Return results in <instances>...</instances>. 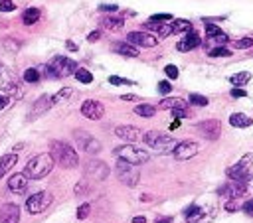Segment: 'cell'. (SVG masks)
Returning <instances> with one entry per match:
<instances>
[{
    "label": "cell",
    "instance_id": "6da1fadb",
    "mask_svg": "<svg viewBox=\"0 0 253 223\" xmlns=\"http://www.w3.org/2000/svg\"><path fill=\"white\" fill-rule=\"evenodd\" d=\"M77 69H79V65H77L73 59L65 57V56H56L48 65L42 67V71H44V75H46L48 79L69 77V75H75Z\"/></svg>",
    "mask_w": 253,
    "mask_h": 223
},
{
    "label": "cell",
    "instance_id": "7a4b0ae2",
    "mask_svg": "<svg viewBox=\"0 0 253 223\" xmlns=\"http://www.w3.org/2000/svg\"><path fill=\"white\" fill-rule=\"evenodd\" d=\"M54 166H56V162H54L52 154L44 152V154H38V156L28 160V164L24 168V174H26L28 180H42L54 170Z\"/></svg>",
    "mask_w": 253,
    "mask_h": 223
},
{
    "label": "cell",
    "instance_id": "3957f363",
    "mask_svg": "<svg viewBox=\"0 0 253 223\" xmlns=\"http://www.w3.org/2000/svg\"><path fill=\"white\" fill-rule=\"evenodd\" d=\"M50 154H52L54 162L60 164L62 168H75V166L79 164L77 152H75L67 142H62V140H54V142H52Z\"/></svg>",
    "mask_w": 253,
    "mask_h": 223
},
{
    "label": "cell",
    "instance_id": "277c9868",
    "mask_svg": "<svg viewBox=\"0 0 253 223\" xmlns=\"http://www.w3.org/2000/svg\"><path fill=\"white\" fill-rule=\"evenodd\" d=\"M145 142L149 148H153L155 152L158 154H172L178 140H174L170 135H164V133H158V131H149L145 133Z\"/></svg>",
    "mask_w": 253,
    "mask_h": 223
},
{
    "label": "cell",
    "instance_id": "5b68a950",
    "mask_svg": "<svg viewBox=\"0 0 253 223\" xmlns=\"http://www.w3.org/2000/svg\"><path fill=\"white\" fill-rule=\"evenodd\" d=\"M115 156H117L119 160H125V162L133 164V166L145 164V162H149V158H151L147 150L137 148V146H133V144H123V146L115 148Z\"/></svg>",
    "mask_w": 253,
    "mask_h": 223
},
{
    "label": "cell",
    "instance_id": "8992f818",
    "mask_svg": "<svg viewBox=\"0 0 253 223\" xmlns=\"http://www.w3.org/2000/svg\"><path fill=\"white\" fill-rule=\"evenodd\" d=\"M251 166H253V154L251 152H247L245 156H241V160L237 162V164H233V166H229L227 170H225V174H227V178L231 180V182H247L249 180V170H251Z\"/></svg>",
    "mask_w": 253,
    "mask_h": 223
},
{
    "label": "cell",
    "instance_id": "52a82bcc",
    "mask_svg": "<svg viewBox=\"0 0 253 223\" xmlns=\"http://www.w3.org/2000/svg\"><path fill=\"white\" fill-rule=\"evenodd\" d=\"M115 172H117V178H119L125 186H129V188H135V186L139 184V180H141V174H139L137 166L125 162V160H119V162H117Z\"/></svg>",
    "mask_w": 253,
    "mask_h": 223
},
{
    "label": "cell",
    "instance_id": "ba28073f",
    "mask_svg": "<svg viewBox=\"0 0 253 223\" xmlns=\"http://www.w3.org/2000/svg\"><path fill=\"white\" fill-rule=\"evenodd\" d=\"M52 201H54V195H52L50 192H38V194H32V195L26 199V209H28V213H32V215H38V213L46 211Z\"/></svg>",
    "mask_w": 253,
    "mask_h": 223
},
{
    "label": "cell",
    "instance_id": "9c48e42d",
    "mask_svg": "<svg viewBox=\"0 0 253 223\" xmlns=\"http://www.w3.org/2000/svg\"><path fill=\"white\" fill-rule=\"evenodd\" d=\"M73 139L77 140L79 148L85 150L87 154H97V152H101V142H99L95 137H91L89 133H85V131H75V133H73Z\"/></svg>",
    "mask_w": 253,
    "mask_h": 223
},
{
    "label": "cell",
    "instance_id": "30bf717a",
    "mask_svg": "<svg viewBox=\"0 0 253 223\" xmlns=\"http://www.w3.org/2000/svg\"><path fill=\"white\" fill-rule=\"evenodd\" d=\"M126 44H131L135 48L137 46L139 48H155L158 44V38L153 36V34H149V32L139 30V32H129V34H126Z\"/></svg>",
    "mask_w": 253,
    "mask_h": 223
},
{
    "label": "cell",
    "instance_id": "8fae6325",
    "mask_svg": "<svg viewBox=\"0 0 253 223\" xmlns=\"http://www.w3.org/2000/svg\"><path fill=\"white\" fill-rule=\"evenodd\" d=\"M196 129H198V133H200L204 139H208V140H218L220 135H221V125H220V121H216V119L202 121V123H198Z\"/></svg>",
    "mask_w": 253,
    "mask_h": 223
},
{
    "label": "cell",
    "instance_id": "7c38bea8",
    "mask_svg": "<svg viewBox=\"0 0 253 223\" xmlns=\"http://www.w3.org/2000/svg\"><path fill=\"white\" fill-rule=\"evenodd\" d=\"M198 150H200L198 142H194V140H182V142L176 144V148H174L172 154H174L176 160H190V158H194L198 154Z\"/></svg>",
    "mask_w": 253,
    "mask_h": 223
},
{
    "label": "cell",
    "instance_id": "4fadbf2b",
    "mask_svg": "<svg viewBox=\"0 0 253 223\" xmlns=\"http://www.w3.org/2000/svg\"><path fill=\"white\" fill-rule=\"evenodd\" d=\"M81 115H83L85 119H89V121H99V119L105 115V107H103L99 101L89 99V101H85V103L81 105Z\"/></svg>",
    "mask_w": 253,
    "mask_h": 223
},
{
    "label": "cell",
    "instance_id": "5bb4252c",
    "mask_svg": "<svg viewBox=\"0 0 253 223\" xmlns=\"http://www.w3.org/2000/svg\"><path fill=\"white\" fill-rule=\"evenodd\" d=\"M115 135L121 140H125V142H137V140H141L145 137L143 131L137 129V127H133V125H121V127H117L115 129Z\"/></svg>",
    "mask_w": 253,
    "mask_h": 223
},
{
    "label": "cell",
    "instance_id": "9a60e30c",
    "mask_svg": "<svg viewBox=\"0 0 253 223\" xmlns=\"http://www.w3.org/2000/svg\"><path fill=\"white\" fill-rule=\"evenodd\" d=\"M16 87H18V79H16V75H14L6 65L0 63V91L12 93V91H16Z\"/></svg>",
    "mask_w": 253,
    "mask_h": 223
},
{
    "label": "cell",
    "instance_id": "2e32d148",
    "mask_svg": "<svg viewBox=\"0 0 253 223\" xmlns=\"http://www.w3.org/2000/svg\"><path fill=\"white\" fill-rule=\"evenodd\" d=\"M85 174L89 178H95V180H105L109 176V166L101 160H89L85 166Z\"/></svg>",
    "mask_w": 253,
    "mask_h": 223
},
{
    "label": "cell",
    "instance_id": "e0dca14e",
    "mask_svg": "<svg viewBox=\"0 0 253 223\" xmlns=\"http://www.w3.org/2000/svg\"><path fill=\"white\" fill-rule=\"evenodd\" d=\"M245 192H247V186H245L243 182H229V184H225V186H221V188L218 190L220 195H225V197H229V199H237V197H241Z\"/></svg>",
    "mask_w": 253,
    "mask_h": 223
},
{
    "label": "cell",
    "instance_id": "ac0fdd59",
    "mask_svg": "<svg viewBox=\"0 0 253 223\" xmlns=\"http://www.w3.org/2000/svg\"><path fill=\"white\" fill-rule=\"evenodd\" d=\"M20 221V207L16 203H4L0 207V223H18Z\"/></svg>",
    "mask_w": 253,
    "mask_h": 223
},
{
    "label": "cell",
    "instance_id": "d6986e66",
    "mask_svg": "<svg viewBox=\"0 0 253 223\" xmlns=\"http://www.w3.org/2000/svg\"><path fill=\"white\" fill-rule=\"evenodd\" d=\"M202 44V40H200V36L192 30V32H188L178 44H176V50L178 52H190V50H194V48H198Z\"/></svg>",
    "mask_w": 253,
    "mask_h": 223
},
{
    "label": "cell",
    "instance_id": "ffe728a7",
    "mask_svg": "<svg viewBox=\"0 0 253 223\" xmlns=\"http://www.w3.org/2000/svg\"><path fill=\"white\" fill-rule=\"evenodd\" d=\"M206 34H208V40L210 42H214V44H220V46H223V44H227L229 42V38H227V34H223L216 24H210V22H206Z\"/></svg>",
    "mask_w": 253,
    "mask_h": 223
},
{
    "label": "cell",
    "instance_id": "44dd1931",
    "mask_svg": "<svg viewBox=\"0 0 253 223\" xmlns=\"http://www.w3.org/2000/svg\"><path fill=\"white\" fill-rule=\"evenodd\" d=\"M8 188H10V192H14V194H24V192L28 190V178H26V174L20 172V174L10 176Z\"/></svg>",
    "mask_w": 253,
    "mask_h": 223
},
{
    "label": "cell",
    "instance_id": "7402d4cb",
    "mask_svg": "<svg viewBox=\"0 0 253 223\" xmlns=\"http://www.w3.org/2000/svg\"><path fill=\"white\" fill-rule=\"evenodd\" d=\"M56 101H54V95H42L36 103H34V109H32V117H38V115H44L46 111H50L52 109V105H54Z\"/></svg>",
    "mask_w": 253,
    "mask_h": 223
},
{
    "label": "cell",
    "instance_id": "603a6c76",
    "mask_svg": "<svg viewBox=\"0 0 253 223\" xmlns=\"http://www.w3.org/2000/svg\"><path fill=\"white\" fill-rule=\"evenodd\" d=\"M143 32H155L158 38H166V36H170L172 34V28H170V24H157V22H145L143 24Z\"/></svg>",
    "mask_w": 253,
    "mask_h": 223
},
{
    "label": "cell",
    "instance_id": "cb8c5ba5",
    "mask_svg": "<svg viewBox=\"0 0 253 223\" xmlns=\"http://www.w3.org/2000/svg\"><path fill=\"white\" fill-rule=\"evenodd\" d=\"M113 50L119 54V56H125V57H137L139 56V50L131 44H126V42H115L113 44Z\"/></svg>",
    "mask_w": 253,
    "mask_h": 223
},
{
    "label": "cell",
    "instance_id": "d4e9b609",
    "mask_svg": "<svg viewBox=\"0 0 253 223\" xmlns=\"http://www.w3.org/2000/svg\"><path fill=\"white\" fill-rule=\"evenodd\" d=\"M18 162V154H4L2 158H0V178L2 176H6L12 168H14V164Z\"/></svg>",
    "mask_w": 253,
    "mask_h": 223
},
{
    "label": "cell",
    "instance_id": "484cf974",
    "mask_svg": "<svg viewBox=\"0 0 253 223\" xmlns=\"http://www.w3.org/2000/svg\"><path fill=\"white\" fill-rule=\"evenodd\" d=\"M229 125L235 127V129H245V127L253 125V119L243 115V113H233V115H229Z\"/></svg>",
    "mask_w": 253,
    "mask_h": 223
},
{
    "label": "cell",
    "instance_id": "4316f807",
    "mask_svg": "<svg viewBox=\"0 0 253 223\" xmlns=\"http://www.w3.org/2000/svg\"><path fill=\"white\" fill-rule=\"evenodd\" d=\"M160 109H170V111H176V109H186L188 107V103L184 101V99H178V97H166V99H162L160 101V105H158Z\"/></svg>",
    "mask_w": 253,
    "mask_h": 223
},
{
    "label": "cell",
    "instance_id": "83f0119b",
    "mask_svg": "<svg viewBox=\"0 0 253 223\" xmlns=\"http://www.w3.org/2000/svg\"><path fill=\"white\" fill-rule=\"evenodd\" d=\"M101 26L105 30H111V32H117L123 28V18H115V16H105L101 18Z\"/></svg>",
    "mask_w": 253,
    "mask_h": 223
},
{
    "label": "cell",
    "instance_id": "f1b7e54d",
    "mask_svg": "<svg viewBox=\"0 0 253 223\" xmlns=\"http://www.w3.org/2000/svg\"><path fill=\"white\" fill-rule=\"evenodd\" d=\"M170 28H172V34H188V32H192V22H188V20H174L170 24Z\"/></svg>",
    "mask_w": 253,
    "mask_h": 223
},
{
    "label": "cell",
    "instance_id": "f546056e",
    "mask_svg": "<svg viewBox=\"0 0 253 223\" xmlns=\"http://www.w3.org/2000/svg\"><path fill=\"white\" fill-rule=\"evenodd\" d=\"M40 10L38 8H28L24 14H22V22L26 24V26H32V24H36L38 20H40Z\"/></svg>",
    "mask_w": 253,
    "mask_h": 223
},
{
    "label": "cell",
    "instance_id": "4dcf8cb0",
    "mask_svg": "<svg viewBox=\"0 0 253 223\" xmlns=\"http://www.w3.org/2000/svg\"><path fill=\"white\" fill-rule=\"evenodd\" d=\"M135 113H137L139 117L151 119V117H155V113H157V107H153V105H137V107H135Z\"/></svg>",
    "mask_w": 253,
    "mask_h": 223
},
{
    "label": "cell",
    "instance_id": "1f68e13d",
    "mask_svg": "<svg viewBox=\"0 0 253 223\" xmlns=\"http://www.w3.org/2000/svg\"><path fill=\"white\" fill-rule=\"evenodd\" d=\"M249 79H251V73H249V71H241V73L231 75V77H229V83L235 85V87H241V85L249 83Z\"/></svg>",
    "mask_w": 253,
    "mask_h": 223
},
{
    "label": "cell",
    "instance_id": "d6a6232c",
    "mask_svg": "<svg viewBox=\"0 0 253 223\" xmlns=\"http://www.w3.org/2000/svg\"><path fill=\"white\" fill-rule=\"evenodd\" d=\"M184 217H186V221H188V223H196V221L202 217V207H198V205H190V207L184 211Z\"/></svg>",
    "mask_w": 253,
    "mask_h": 223
},
{
    "label": "cell",
    "instance_id": "836d02e7",
    "mask_svg": "<svg viewBox=\"0 0 253 223\" xmlns=\"http://www.w3.org/2000/svg\"><path fill=\"white\" fill-rule=\"evenodd\" d=\"M208 56H210V57H229L231 54H229V50H227V48L218 46V48H212V50L208 52Z\"/></svg>",
    "mask_w": 253,
    "mask_h": 223
},
{
    "label": "cell",
    "instance_id": "e575fe53",
    "mask_svg": "<svg viewBox=\"0 0 253 223\" xmlns=\"http://www.w3.org/2000/svg\"><path fill=\"white\" fill-rule=\"evenodd\" d=\"M71 95H73V89H71V87H65V89H62V91H58V93L54 95V101H56V103H63V101H67Z\"/></svg>",
    "mask_w": 253,
    "mask_h": 223
},
{
    "label": "cell",
    "instance_id": "d590c367",
    "mask_svg": "<svg viewBox=\"0 0 253 223\" xmlns=\"http://www.w3.org/2000/svg\"><path fill=\"white\" fill-rule=\"evenodd\" d=\"M75 77H77V81H81V83H91L93 81V75L87 71V69H83V67H79L77 71H75Z\"/></svg>",
    "mask_w": 253,
    "mask_h": 223
},
{
    "label": "cell",
    "instance_id": "8d00e7d4",
    "mask_svg": "<svg viewBox=\"0 0 253 223\" xmlns=\"http://www.w3.org/2000/svg\"><path fill=\"white\" fill-rule=\"evenodd\" d=\"M24 79H26L28 83H38V81H40V69H34V67L26 69V73H24Z\"/></svg>",
    "mask_w": 253,
    "mask_h": 223
},
{
    "label": "cell",
    "instance_id": "74e56055",
    "mask_svg": "<svg viewBox=\"0 0 253 223\" xmlns=\"http://www.w3.org/2000/svg\"><path fill=\"white\" fill-rule=\"evenodd\" d=\"M188 101H190L192 105H196V107H206V105H208V97H204V95H198V93H192Z\"/></svg>",
    "mask_w": 253,
    "mask_h": 223
},
{
    "label": "cell",
    "instance_id": "f35d334b",
    "mask_svg": "<svg viewBox=\"0 0 253 223\" xmlns=\"http://www.w3.org/2000/svg\"><path fill=\"white\" fill-rule=\"evenodd\" d=\"M233 48H237V50L253 48V38H241V40H235V42H233Z\"/></svg>",
    "mask_w": 253,
    "mask_h": 223
},
{
    "label": "cell",
    "instance_id": "ab89813d",
    "mask_svg": "<svg viewBox=\"0 0 253 223\" xmlns=\"http://www.w3.org/2000/svg\"><path fill=\"white\" fill-rule=\"evenodd\" d=\"M16 4L14 0H0V12H14Z\"/></svg>",
    "mask_w": 253,
    "mask_h": 223
},
{
    "label": "cell",
    "instance_id": "60d3db41",
    "mask_svg": "<svg viewBox=\"0 0 253 223\" xmlns=\"http://www.w3.org/2000/svg\"><path fill=\"white\" fill-rule=\"evenodd\" d=\"M168 20H172V14H155V16H151V20H149V22L164 24V22H168Z\"/></svg>",
    "mask_w": 253,
    "mask_h": 223
},
{
    "label": "cell",
    "instance_id": "b9f144b4",
    "mask_svg": "<svg viewBox=\"0 0 253 223\" xmlns=\"http://www.w3.org/2000/svg\"><path fill=\"white\" fill-rule=\"evenodd\" d=\"M89 211H91V205H89V203H83V205H79V209H77V219H87Z\"/></svg>",
    "mask_w": 253,
    "mask_h": 223
},
{
    "label": "cell",
    "instance_id": "7bdbcfd3",
    "mask_svg": "<svg viewBox=\"0 0 253 223\" xmlns=\"http://www.w3.org/2000/svg\"><path fill=\"white\" fill-rule=\"evenodd\" d=\"M109 83H111V85H133V81L123 79V77H117V75H111V77H109Z\"/></svg>",
    "mask_w": 253,
    "mask_h": 223
},
{
    "label": "cell",
    "instance_id": "ee69618b",
    "mask_svg": "<svg viewBox=\"0 0 253 223\" xmlns=\"http://www.w3.org/2000/svg\"><path fill=\"white\" fill-rule=\"evenodd\" d=\"M164 73H166L170 79H176V77H178V67H176V65H166V67H164Z\"/></svg>",
    "mask_w": 253,
    "mask_h": 223
},
{
    "label": "cell",
    "instance_id": "f6af8a7d",
    "mask_svg": "<svg viewBox=\"0 0 253 223\" xmlns=\"http://www.w3.org/2000/svg\"><path fill=\"white\" fill-rule=\"evenodd\" d=\"M172 91V85L168 83V81H160L158 83V93H162V95H168Z\"/></svg>",
    "mask_w": 253,
    "mask_h": 223
},
{
    "label": "cell",
    "instance_id": "bcb514c9",
    "mask_svg": "<svg viewBox=\"0 0 253 223\" xmlns=\"http://www.w3.org/2000/svg\"><path fill=\"white\" fill-rule=\"evenodd\" d=\"M231 97L233 99H241V97H247V93H245V89L235 87V89H231Z\"/></svg>",
    "mask_w": 253,
    "mask_h": 223
},
{
    "label": "cell",
    "instance_id": "7dc6e473",
    "mask_svg": "<svg viewBox=\"0 0 253 223\" xmlns=\"http://www.w3.org/2000/svg\"><path fill=\"white\" fill-rule=\"evenodd\" d=\"M241 209H243L247 215H251V217H253V199H247V201L241 205Z\"/></svg>",
    "mask_w": 253,
    "mask_h": 223
},
{
    "label": "cell",
    "instance_id": "c3c4849f",
    "mask_svg": "<svg viewBox=\"0 0 253 223\" xmlns=\"http://www.w3.org/2000/svg\"><path fill=\"white\" fill-rule=\"evenodd\" d=\"M239 209V203L235 201V199H227V203H225V211H237Z\"/></svg>",
    "mask_w": 253,
    "mask_h": 223
},
{
    "label": "cell",
    "instance_id": "681fc988",
    "mask_svg": "<svg viewBox=\"0 0 253 223\" xmlns=\"http://www.w3.org/2000/svg\"><path fill=\"white\" fill-rule=\"evenodd\" d=\"M117 8H119L117 4H101V6H99L101 12H117Z\"/></svg>",
    "mask_w": 253,
    "mask_h": 223
},
{
    "label": "cell",
    "instance_id": "f907efd6",
    "mask_svg": "<svg viewBox=\"0 0 253 223\" xmlns=\"http://www.w3.org/2000/svg\"><path fill=\"white\" fill-rule=\"evenodd\" d=\"M172 117H176L180 121V119L188 117V113H186V109H176V111H172Z\"/></svg>",
    "mask_w": 253,
    "mask_h": 223
},
{
    "label": "cell",
    "instance_id": "816d5d0a",
    "mask_svg": "<svg viewBox=\"0 0 253 223\" xmlns=\"http://www.w3.org/2000/svg\"><path fill=\"white\" fill-rule=\"evenodd\" d=\"M99 38H101V32H99V30H95V32H91V34L87 36V40H89V42H97Z\"/></svg>",
    "mask_w": 253,
    "mask_h": 223
},
{
    "label": "cell",
    "instance_id": "f5cc1de1",
    "mask_svg": "<svg viewBox=\"0 0 253 223\" xmlns=\"http://www.w3.org/2000/svg\"><path fill=\"white\" fill-rule=\"evenodd\" d=\"M8 103H10V99H8L6 95H0V109H4Z\"/></svg>",
    "mask_w": 253,
    "mask_h": 223
},
{
    "label": "cell",
    "instance_id": "db71d44e",
    "mask_svg": "<svg viewBox=\"0 0 253 223\" xmlns=\"http://www.w3.org/2000/svg\"><path fill=\"white\" fill-rule=\"evenodd\" d=\"M133 223H147V219H145V215H137V217H133Z\"/></svg>",
    "mask_w": 253,
    "mask_h": 223
},
{
    "label": "cell",
    "instance_id": "11a10c76",
    "mask_svg": "<svg viewBox=\"0 0 253 223\" xmlns=\"http://www.w3.org/2000/svg\"><path fill=\"white\" fill-rule=\"evenodd\" d=\"M170 221H172V217H157L155 223H170Z\"/></svg>",
    "mask_w": 253,
    "mask_h": 223
},
{
    "label": "cell",
    "instance_id": "9f6ffc18",
    "mask_svg": "<svg viewBox=\"0 0 253 223\" xmlns=\"http://www.w3.org/2000/svg\"><path fill=\"white\" fill-rule=\"evenodd\" d=\"M123 101H137V95H123Z\"/></svg>",
    "mask_w": 253,
    "mask_h": 223
},
{
    "label": "cell",
    "instance_id": "6f0895ef",
    "mask_svg": "<svg viewBox=\"0 0 253 223\" xmlns=\"http://www.w3.org/2000/svg\"><path fill=\"white\" fill-rule=\"evenodd\" d=\"M65 46H67V50H71V52H75V50H77V46H75L73 42H65Z\"/></svg>",
    "mask_w": 253,
    "mask_h": 223
},
{
    "label": "cell",
    "instance_id": "680465c9",
    "mask_svg": "<svg viewBox=\"0 0 253 223\" xmlns=\"http://www.w3.org/2000/svg\"><path fill=\"white\" fill-rule=\"evenodd\" d=\"M180 127V121L176 119V121H172V125H170V131H174V129H178Z\"/></svg>",
    "mask_w": 253,
    "mask_h": 223
}]
</instances>
